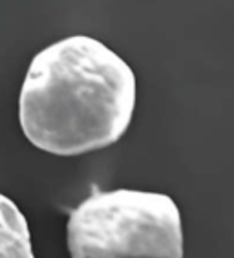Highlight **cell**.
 Wrapping results in <instances>:
<instances>
[{
  "label": "cell",
  "mask_w": 234,
  "mask_h": 258,
  "mask_svg": "<svg viewBox=\"0 0 234 258\" xmlns=\"http://www.w3.org/2000/svg\"><path fill=\"white\" fill-rule=\"evenodd\" d=\"M71 258H183L181 213L169 194L95 190L70 213Z\"/></svg>",
  "instance_id": "2"
},
{
  "label": "cell",
  "mask_w": 234,
  "mask_h": 258,
  "mask_svg": "<svg viewBox=\"0 0 234 258\" xmlns=\"http://www.w3.org/2000/svg\"><path fill=\"white\" fill-rule=\"evenodd\" d=\"M135 75L88 35L60 39L31 59L19 95V123L33 147L81 156L117 143L135 110Z\"/></svg>",
  "instance_id": "1"
},
{
  "label": "cell",
  "mask_w": 234,
  "mask_h": 258,
  "mask_svg": "<svg viewBox=\"0 0 234 258\" xmlns=\"http://www.w3.org/2000/svg\"><path fill=\"white\" fill-rule=\"evenodd\" d=\"M0 258H35L28 220L4 194H0Z\"/></svg>",
  "instance_id": "3"
}]
</instances>
